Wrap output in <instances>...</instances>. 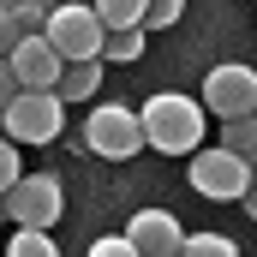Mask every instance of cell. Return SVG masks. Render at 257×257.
Returning <instances> with one entry per match:
<instances>
[{
	"label": "cell",
	"mask_w": 257,
	"mask_h": 257,
	"mask_svg": "<svg viewBox=\"0 0 257 257\" xmlns=\"http://www.w3.org/2000/svg\"><path fill=\"white\" fill-rule=\"evenodd\" d=\"M138 120H144V150L197 156V144H203V102H192V96L162 90V96H150V102L138 108Z\"/></svg>",
	"instance_id": "cell-1"
},
{
	"label": "cell",
	"mask_w": 257,
	"mask_h": 257,
	"mask_svg": "<svg viewBox=\"0 0 257 257\" xmlns=\"http://www.w3.org/2000/svg\"><path fill=\"white\" fill-rule=\"evenodd\" d=\"M66 120V102L54 90H18L6 108H0V132L12 144H54Z\"/></svg>",
	"instance_id": "cell-2"
},
{
	"label": "cell",
	"mask_w": 257,
	"mask_h": 257,
	"mask_svg": "<svg viewBox=\"0 0 257 257\" xmlns=\"http://www.w3.org/2000/svg\"><path fill=\"white\" fill-rule=\"evenodd\" d=\"M42 36H48V48H54L66 66L102 60V42H108V30H102L96 6H54V12H48V24H42Z\"/></svg>",
	"instance_id": "cell-3"
},
{
	"label": "cell",
	"mask_w": 257,
	"mask_h": 257,
	"mask_svg": "<svg viewBox=\"0 0 257 257\" xmlns=\"http://www.w3.org/2000/svg\"><path fill=\"white\" fill-rule=\"evenodd\" d=\"M0 209H6L12 227H36V233H48V227L60 221V209H66V192H60L54 174H24L12 192L0 197Z\"/></svg>",
	"instance_id": "cell-4"
},
{
	"label": "cell",
	"mask_w": 257,
	"mask_h": 257,
	"mask_svg": "<svg viewBox=\"0 0 257 257\" xmlns=\"http://www.w3.org/2000/svg\"><path fill=\"white\" fill-rule=\"evenodd\" d=\"M251 162H239L233 150H197L192 156V192H203V197H215V203H245V192H251Z\"/></svg>",
	"instance_id": "cell-5"
},
{
	"label": "cell",
	"mask_w": 257,
	"mask_h": 257,
	"mask_svg": "<svg viewBox=\"0 0 257 257\" xmlns=\"http://www.w3.org/2000/svg\"><path fill=\"white\" fill-rule=\"evenodd\" d=\"M84 144L96 150V156H108V162H132L138 150H144V120L120 108V102H102L90 120H84Z\"/></svg>",
	"instance_id": "cell-6"
},
{
	"label": "cell",
	"mask_w": 257,
	"mask_h": 257,
	"mask_svg": "<svg viewBox=\"0 0 257 257\" xmlns=\"http://www.w3.org/2000/svg\"><path fill=\"white\" fill-rule=\"evenodd\" d=\"M203 108H209L221 126L257 114V72H251V66H239V60L209 66V78H203Z\"/></svg>",
	"instance_id": "cell-7"
},
{
	"label": "cell",
	"mask_w": 257,
	"mask_h": 257,
	"mask_svg": "<svg viewBox=\"0 0 257 257\" xmlns=\"http://www.w3.org/2000/svg\"><path fill=\"white\" fill-rule=\"evenodd\" d=\"M6 66H12L18 90H60V72H66V60L48 48V36H24Z\"/></svg>",
	"instance_id": "cell-8"
},
{
	"label": "cell",
	"mask_w": 257,
	"mask_h": 257,
	"mask_svg": "<svg viewBox=\"0 0 257 257\" xmlns=\"http://www.w3.org/2000/svg\"><path fill=\"white\" fill-rule=\"evenodd\" d=\"M126 239L138 245V257H180L186 227H180V215H168V209H138L132 227H126Z\"/></svg>",
	"instance_id": "cell-9"
},
{
	"label": "cell",
	"mask_w": 257,
	"mask_h": 257,
	"mask_svg": "<svg viewBox=\"0 0 257 257\" xmlns=\"http://www.w3.org/2000/svg\"><path fill=\"white\" fill-rule=\"evenodd\" d=\"M90 6H96L108 36L114 30H144V12H150V0H90Z\"/></svg>",
	"instance_id": "cell-10"
},
{
	"label": "cell",
	"mask_w": 257,
	"mask_h": 257,
	"mask_svg": "<svg viewBox=\"0 0 257 257\" xmlns=\"http://www.w3.org/2000/svg\"><path fill=\"white\" fill-rule=\"evenodd\" d=\"M96 84H102V60H78V66H66L60 72V102H90L96 96Z\"/></svg>",
	"instance_id": "cell-11"
},
{
	"label": "cell",
	"mask_w": 257,
	"mask_h": 257,
	"mask_svg": "<svg viewBox=\"0 0 257 257\" xmlns=\"http://www.w3.org/2000/svg\"><path fill=\"white\" fill-rule=\"evenodd\" d=\"M221 150H233L239 162H251V168H257V114L227 120V126H221Z\"/></svg>",
	"instance_id": "cell-12"
},
{
	"label": "cell",
	"mask_w": 257,
	"mask_h": 257,
	"mask_svg": "<svg viewBox=\"0 0 257 257\" xmlns=\"http://www.w3.org/2000/svg\"><path fill=\"white\" fill-rule=\"evenodd\" d=\"M0 257H60V245H54L48 233H36V227H18V233H12V245H6Z\"/></svg>",
	"instance_id": "cell-13"
},
{
	"label": "cell",
	"mask_w": 257,
	"mask_h": 257,
	"mask_svg": "<svg viewBox=\"0 0 257 257\" xmlns=\"http://www.w3.org/2000/svg\"><path fill=\"white\" fill-rule=\"evenodd\" d=\"M180 257H239V245H233L227 233H186Z\"/></svg>",
	"instance_id": "cell-14"
},
{
	"label": "cell",
	"mask_w": 257,
	"mask_h": 257,
	"mask_svg": "<svg viewBox=\"0 0 257 257\" xmlns=\"http://www.w3.org/2000/svg\"><path fill=\"white\" fill-rule=\"evenodd\" d=\"M0 6H6L30 36H42V24H48V12H54V0H0Z\"/></svg>",
	"instance_id": "cell-15"
},
{
	"label": "cell",
	"mask_w": 257,
	"mask_h": 257,
	"mask_svg": "<svg viewBox=\"0 0 257 257\" xmlns=\"http://www.w3.org/2000/svg\"><path fill=\"white\" fill-rule=\"evenodd\" d=\"M144 36H150V30H114V36H108V42H102V60H138V54H144Z\"/></svg>",
	"instance_id": "cell-16"
},
{
	"label": "cell",
	"mask_w": 257,
	"mask_h": 257,
	"mask_svg": "<svg viewBox=\"0 0 257 257\" xmlns=\"http://www.w3.org/2000/svg\"><path fill=\"white\" fill-rule=\"evenodd\" d=\"M180 12H186V0H150L144 30H168V24H180Z\"/></svg>",
	"instance_id": "cell-17"
},
{
	"label": "cell",
	"mask_w": 257,
	"mask_h": 257,
	"mask_svg": "<svg viewBox=\"0 0 257 257\" xmlns=\"http://www.w3.org/2000/svg\"><path fill=\"white\" fill-rule=\"evenodd\" d=\"M18 180H24V174H18V144H12V138H0V197L12 192Z\"/></svg>",
	"instance_id": "cell-18"
},
{
	"label": "cell",
	"mask_w": 257,
	"mask_h": 257,
	"mask_svg": "<svg viewBox=\"0 0 257 257\" xmlns=\"http://www.w3.org/2000/svg\"><path fill=\"white\" fill-rule=\"evenodd\" d=\"M24 36H30V30H24V24H18L6 6H0V60H12V48H18Z\"/></svg>",
	"instance_id": "cell-19"
},
{
	"label": "cell",
	"mask_w": 257,
	"mask_h": 257,
	"mask_svg": "<svg viewBox=\"0 0 257 257\" xmlns=\"http://www.w3.org/2000/svg\"><path fill=\"white\" fill-rule=\"evenodd\" d=\"M84 257H138V245H132L126 233H108V239H96Z\"/></svg>",
	"instance_id": "cell-20"
},
{
	"label": "cell",
	"mask_w": 257,
	"mask_h": 257,
	"mask_svg": "<svg viewBox=\"0 0 257 257\" xmlns=\"http://www.w3.org/2000/svg\"><path fill=\"white\" fill-rule=\"evenodd\" d=\"M12 96H18V78H12V66L0 60V108H6V102H12Z\"/></svg>",
	"instance_id": "cell-21"
},
{
	"label": "cell",
	"mask_w": 257,
	"mask_h": 257,
	"mask_svg": "<svg viewBox=\"0 0 257 257\" xmlns=\"http://www.w3.org/2000/svg\"><path fill=\"white\" fill-rule=\"evenodd\" d=\"M245 215L257 221V174H251V192H245Z\"/></svg>",
	"instance_id": "cell-22"
},
{
	"label": "cell",
	"mask_w": 257,
	"mask_h": 257,
	"mask_svg": "<svg viewBox=\"0 0 257 257\" xmlns=\"http://www.w3.org/2000/svg\"><path fill=\"white\" fill-rule=\"evenodd\" d=\"M0 221H6V209H0Z\"/></svg>",
	"instance_id": "cell-23"
}]
</instances>
